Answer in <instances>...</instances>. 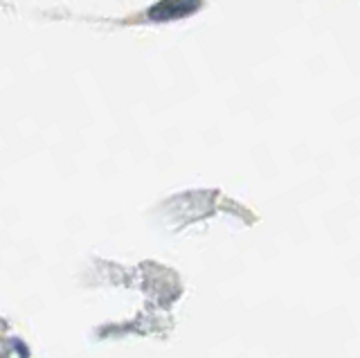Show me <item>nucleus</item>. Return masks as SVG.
Here are the masks:
<instances>
[{
	"label": "nucleus",
	"mask_w": 360,
	"mask_h": 358,
	"mask_svg": "<svg viewBox=\"0 0 360 358\" xmlns=\"http://www.w3.org/2000/svg\"><path fill=\"white\" fill-rule=\"evenodd\" d=\"M201 5L203 0H160L147 9V18L153 23H171V20H182L196 14Z\"/></svg>",
	"instance_id": "nucleus-1"
}]
</instances>
